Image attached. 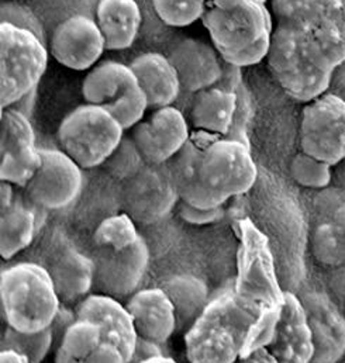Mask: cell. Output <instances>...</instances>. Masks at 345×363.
Here are the masks:
<instances>
[{"label": "cell", "instance_id": "42", "mask_svg": "<svg viewBox=\"0 0 345 363\" xmlns=\"http://www.w3.org/2000/svg\"><path fill=\"white\" fill-rule=\"evenodd\" d=\"M317 14L345 27V0H316Z\"/></svg>", "mask_w": 345, "mask_h": 363}, {"label": "cell", "instance_id": "31", "mask_svg": "<svg viewBox=\"0 0 345 363\" xmlns=\"http://www.w3.org/2000/svg\"><path fill=\"white\" fill-rule=\"evenodd\" d=\"M143 237L138 234L136 221L127 214H116L104 218L93 233L96 248L126 250L137 244Z\"/></svg>", "mask_w": 345, "mask_h": 363}, {"label": "cell", "instance_id": "6", "mask_svg": "<svg viewBox=\"0 0 345 363\" xmlns=\"http://www.w3.org/2000/svg\"><path fill=\"white\" fill-rule=\"evenodd\" d=\"M119 120L103 107L81 104L71 110L60 124L58 141L82 169H92L110 158L124 138Z\"/></svg>", "mask_w": 345, "mask_h": 363}, {"label": "cell", "instance_id": "27", "mask_svg": "<svg viewBox=\"0 0 345 363\" xmlns=\"http://www.w3.org/2000/svg\"><path fill=\"white\" fill-rule=\"evenodd\" d=\"M303 33L307 50L319 67L334 72L345 64V27L317 14Z\"/></svg>", "mask_w": 345, "mask_h": 363}, {"label": "cell", "instance_id": "36", "mask_svg": "<svg viewBox=\"0 0 345 363\" xmlns=\"http://www.w3.org/2000/svg\"><path fill=\"white\" fill-rule=\"evenodd\" d=\"M280 307L282 304H265L259 308L258 315L256 317L248 330L241 357L250 355L257 350L269 347L275 337L276 325L280 317Z\"/></svg>", "mask_w": 345, "mask_h": 363}, {"label": "cell", "instance_id": "28", "mask_svg": "<svg viewBox=\"0 0 345 363\" xmlns=\"http://www.w3.org/2000/svg\"><path fill=\"white\" fill-rule=\"evenodd\" d=\"M172 300L177 327L193 325L209 304V290L204 281L190 274L170 277L161 286Z\"/></svg>", "mask_w": 345, "mask_h": 363}, {"label": "cell", "instance_id": "22", "mask_svg": "<svg viewBox=\"0 0 345 363\" xmlns=\"http://www.w3.org/2000/svg\"><path fill=\"white\" fill-rule=\"evenodd\" d=\"M151 108L172 106L182 89L177 72L168 57L160 52H146L130 64Z\"/></svg>", "mask_w": 345, "mask_h": 363}, {"label": "cell", "instance_id": "15", "mask_svg": "<svg viewBox=\"0 0 345 363\" xmlns=\"http://www.w3.org/2000/svg\"><path fill=\"white\" fill-rule=\"evenodd\" d=\"M136 145L148 164L163 165L173 158L190 141V131L183 113L173 107H160L133 128Z\"/></svg>", "mask_w": 345, "mask_h": 363}, {"label": "cell", "instance_id": "50", "mask_svg": "<svg viewBox=\"0 0 345 363\" xmlns=\"http://www.w3.org/2000/svg\"><path fill=\"white\" fill-rule=\"evenodd\" d=\"M138 363H177L175 359H172L170 355H160V357H154L150 359H146L143 362Z\"/></svg>", "mask_w": 345, "mask_h": 363}, {"label": "cell", "instance_id": "4", "mask_svg": "<svg viewBox=\"0 0 345 363\" xmlns=\"http://www.w3.org/2000/svg\"><path fill=\"white\" fill-rule=\"evenodd\" d=\"M0 108H9L35 91L48 65L43 38L31 28L0 24Z\"/></svg>", "mask_w": 345, "mask_h": 363}, {"label": "cell", "instance_id": "16", "mask_svg": "<svg viewBox=\"0 0 345 363\" xmlns=\"http://www.w3.org/2000/svg\"><path fill=\"white\" fill-rule=\"evenodd\" d=\"M313 335L312 363H337L345 355V313L329 293L310 290L300 297Z\"/></svg>", "mask_w": 345, "mask_h": 363}, {"label": "cell", "instance_id": "32", "mask_svg": "<svg viewBox=\"0 0 345 363\" xmlns=\"http://www.w3.org/2000/svg\"><path fill=\"white\" fill-rule=\"evenodd\" d=\"M310 247L320 265L330 269L345 265V237L333 221H323L314 227Z\"/></svg>", "mask_w": 345, "mask_h": 363}, {"label": "cell", "instance_id": "33", "mask_svg": "<svg viewBox=\"0 0 345 363\" xmlns=\"http://www.w3.org/2000/svg\"><path fill=\"white\" fill-rule=\"evenodd\" d=\"M333 168V165L300 151L292 158L289 172L292 179L299 186L313 190H323L330 187L334 181Z\"/></svg>", "mask_w": 345, "mask_h": 363}, {"label": "cell", "instance_id": "10", "mask_svg": "<svg viewBox=\"0 0 345 363\" xmlns=\"http://www.w3.org/2000/svg\"><path fill=\"white\" fill-rule=\"evenodd\" d=\"M84 187L82 168L62 150L41 148V165L26 184L27 199L41 210L71 206Z\"/></svg>", "mask_w": 345, "mask_h": 363}, {"label": "cell", "instance_id": "7", "mask_svg": "<svg viewBox=\"0 0 345 363\" xmlns=\"http://www.w3.org/2000/svg\"><path fill=\"white\" fill-rule=\"evenodd\" d=\"M82 96L89 104L103 107L113 114L124 130L141 123L150 108L131 67L110 60L90 69L82 84Z\"/></svg>", "mask_w": 345, "mask_h": 363}, {"label": "cell", "instance_id": "8", "mask_svg": "<svg viewBox=\"0 0 345 363\" xmlns=\"http://www.w3.org/2000/svg\"><path fill=\"white\" fill-rule=\"evenodd\" d=\"M200 172L204 184L224 200L251 190L258 177L248 144L226 137L204 141Z\"/></svg>", "mask_w": 345, "mask_h": 363}, {"label": "cell", "instance_id": "44", "mask_svg": "<svg viewBox=\"0 0 345 363\" xmlns=\"http://www.w3.org/2000/svg\"><path fill=\"white\" fill-rule=\"evenodd\" d=\"M234 363H279L268 348H261L250 355L240 357Z\"/></svg>", "mask_w": 345, "mask_h": 363}, {"label": "cell", "instance_id": "1", "mask_svg": "<svg viewBox=\"0 0 345 363\" xmlns=\"http://www.w3.org/2000/svg\"><path fill=\"white\" fill-rule=\"evenodd\" d=\"M202 21L229 65L253 67L266 58L275 30L266 0H207Z\"/></svg>", "mask_w": 345, "mask_h": 363}, {"label": "cell", "instance_id": "18", "mask_svg": "<svg viewBox=\"0 0 345 363\" xmlns=\"http://www.w3.org/2000/svg\"><path fill=\"white\" fill-rule=\"evenodd\" d=\"M279 363H312L314 344L312 330L300 298L293 293H283L280 317L275 337L268 347Z\"/></svg>", "mask_w": 345, "mask_h": 363}, {"label": "cell", "instance_id": "43", "mask_svg": "<svg viewBox=\"0 0 345 363\" xmlns=\"http://www.w3.org/2000/svg\"><path fill=\"white\" fill-rule=\"evenodd\" d=\"M327 286L329 294L334 298V301L344 310L345 313V265L330 271Z\"/></svg>", "mask_w": 345, "mask_h": 363}, {"label": "cell", "instance_id": "34", "mask_svg": "<svg viewBox=\"0 0 345 363\" xmlns=\"http://www.w3.org/2000/svg\"><path fill=\"white\" fill-rule=\"evenodd\" d=\"M275 26L306 30L317 17L316 0H269Z\"/></svg>", "mask_w": 345, "mask_h": 363}, {"label": "cell", "instance_id": "38", "mask_svg": "<svg viewBox=\"0 0 345 363\" xmlns=\"http://www.w3.org/2000/svg\"><path fill=\"white\" fill-rule=\"evenodd\" d=\"M179 217L192 224V225H209L213 223H217L224 216V207H213V208H204V207H196L185 201H179L177 207Z\"/></svg>", "mask_w": 345, "mask_h": 363}, {"label": "cell", "instance_id": "3", "mask_svg": "<svg viewBox=\"0 0 345 363\" xmlns=\"http://www.w3.org/2000/svg\"><path fill=\"white\" fill-rule=\"evenodd\" d=\"M256 317L234 296L224 294L210 301L186 335L189 362H236Z\"/></svg>", "mask_w": 345, "mask_h": 363}, {"label": "cell", "instance_id": "26", "mask_svg": "<svg viewBox=\"0 0 345 363\" xmlns=\"http://www.w3.org/2000/svg\"><path fill=\"white\" fill-rule=\"evenodd\" d=\"M37 208L40 207L28 199L24 201L16 196L11 206L1 210L0 257L3 259H11L34 241L38 230Z\"/></svg>", "mask_w": 345, "mask_h": 363}, {"label": "cell", "instance_id": "46", "mask_svg": "<svg viewBox=\"0 0 345 363\" xmlns=\"http://www.w3.org/2000/svg\"><path fill=\"white\" fill-rule=\"evenodd\" d=\"M0 363H30L21 355L14 351H1L0 352Z\"/></svg>", "mask_w": 345, "mask_h": 363}, {"label": "cell", "instance_id": "5", "mask_svg": "<svg viewBox=\"0 0 345 363\" xmlns=\"http://www.w3.org/2000/svg\"><path fill=\"white\" fill-rule=\"evenodd\" d=\"M266 61L280 88L297 101L309 103L332 86L333 72L316 64L303 30L275 26Z\"/></svg>", "mask_w": 345, "mask_h": 363}, {"label": "cell", "instance_id": "21", "mask_svg": "<svg viewBox=\"0 0 345 363\" xmlns=\"http://www.w3.org/2000/svg\"><path fill=\"white\" fill-rule=\"evenodd\" d=\"M204 141L190 138L185 148L168 162L179 199L196 207L213 208L224 206L227 200L213 193L203 182L200 162Z\"/></svg>", "mask_w": 345, "mask_h": 363}, {"label": "cell", "instance_id": "39", "mask_svg": "<svg viewBox=\"0 0 345 363\" xmlns=\"http://www.w3.org/2000/svg\"><path fill=\"white\" fill-rule=\"evenodd\" d=\"M345 203V191L340 187H327L320 190V194L314 200V210L319 217V223L330 221L337 208Z\"/></svg>", "mask_w": 345, "mask_h": 363}, {"label": "cell", "instance_id": "37", "mask_svg": "<svg viewBox=\"0 0 345 363\" xmlns=\"http://www.w3.org/2000/svg\"><path fill=\"white\" fill-rule=\"evenodd\" d=\"M147 164L134 140L124 137L117 150L104 162V167L113 178L126 182L137 175Z\"/></svg>", "mask_w": 345, "mask_h": 363}, {"label": "cell", "instance_id": "23", "mask_svg": "<svg viewBox=\"0 0 345 363\" xmlns=\"http://www.w3.org/2000/svg\"><path fill=\"white\" fill-rule=\"evenodd\" d=\"M96 21L110 51L130 48L138 37L143 14L137 0H99Z\"/></svg>", "mask_w": 345, "mask_h": 363}, {"label": "cell", "instance_id": "9", "mask_svg": "<svg viewBox=\"0 0 345 363\" xmlns=\"http://www.w3.org/2000/svg\"><path fill=\"white\" fill-rule=\"evenodd\" d=\"M303 152L333 167L345 161V100L324 93L306 103L299 130Z\"/></svg>", "mask_w": 345, "mask_h": 363}, {"label": "cell", "instance_id": "11", "mask_svg": "<svg viewBox=\"0 0 345 363\" xmlns=\"http://www.w3.org/2000/svg\"><path fill=\"white\" fill-rule=\"evenodd\" d=\"M180 201L168 164H147L137 175L124 182L126 213L138 223L155 224L170 216Z\"/></svg>", "mask_w": 345, "mask_h": 363}, {"label": "cell", "instance_id": "30", "mask_svg": "<svg viewBox=\"0 0 345 363\" xmlns=\"http://www.w3.org/2000/svg\"><path fill=\"white\" fill-rule=\"evenodd\" d=\"M102 341L103 330L97 323L77 317L64 331L57 350L71 358L87 361Z\"/></svg>", "mask_w": 345, "mask_h": 363}, {"label": "cell", "instance_id": "29", "mask_svg": "<svg viewBox=\"0 0 345 363\" xmlns=\"http://www.w3.org/2000/svg\"><path fill=\"white\" fill-rule=\"evenodd\" d=\"M55 344L53 328L38 333H20L6 327L1 338V351H14L30 363H43Z\"/></svg>", "mask_w": 345, "mask_h": 363}, {"label": "cell", "instance_id": "47", "mask_svg": "<svg viewBox=\"0 0 345 363\" xmlns=\"http://www.w3.org/2000/svg\"><path fill=\"white\" fill-rule=\"evenodd\" d=\"M330 221H333L336 224V227L341 231V234L345 237V203L337 208V211L334 213V216Z\"/></svg>", "mask_w": 345, "mask_h": 363}, {"label": "cell", "instance_id": "25", "mask_svg": "<svg viewBox=\"0 0 345 363\" xmlns=\"http://www.w3.org/2000/svg\"><path fill=\"white\" fill-rule=\"evenodd\" d=\"M237 110V96L224 88H209L195 93L192 123L195 128L212 138L226 137Z\"/></svg>", "mask_w": 345, "mask_h": 363}, {"label": "cell", "instance_id": "41", "mask_svg": "<svg viewBox=\"0 0 345 363\" xmlns=\"http://www.w3.org/2000/svg\"><path fill=\"white\" fill-rule=\"evenodd\" d=\"M160 355H170L167 344L138 337L137 342H136L134 354L131 357L130 363L143 362L146 359H150V358H154V357H160Z\"/></svg>", "mask_w": 345, "mask_h": 363}, {"label": "cell", "instance_id": "2", "mask_svg": "<svg viewBox=\"0 0 345 363\" xmlns=\"http://www.w3.org/2000/svg\"><path fill=\"white\" fill-rule=\"evenodd\" d=\"M1 315L6 325L20 333H38L50 328L61 308L48 269L21 262L1 271Z\"/></svg>", "mask_w": 345, "mask_h": 363}, {"label": "cell", "instance_id": "40", "mask_svg": "<svg viewBox=\"0 0 345 363\" xmlns=\"http://www.w3.org/2000/svg\"><path fill=\"white\" fill-rule=\"evenodd\" d=\"M87 363H130L126 352L110 341H102L100 345L93 351L87 359Z\"/></svg>", "mask_w": 345, "mask_h": 363}, {"label": "cell", "instance_id": "24", "mask_svg": "<svg viewBox=\"0 0 345 363\" xmlns=\"http://www.w3.org/2000/svg\"><path fill=\"white\" fill-rule=\"evenodd\" d=\"M50 276L64 303L82 301L94 289V262L85 254L68 248L50 265Z\"/></svg>", "mask_w": 345, "mask_h": 363}, {"label": "cell", "instance_id": "12", "mask_svg": "<svg viewBox=\"0 0 345 363\" xmlns=\"http://www.w3.org/2000/svg\"><path fill=\"white\" fill-rule=\"evenodd\" d=\"M0 179L26 187L41 165V148L37 147L35 133L28 117L18 108H3Z\"/></svg>", "mask_w": 345, "mask_h": 363}, {"label": "cell", "instance_id": "14", "mask_svg": "<svg viewBox=\"0 0 345 363\" xmlns=\"http://www.w3.org/2000/svg\"><path fill=\"white\" fill-rule=\"evenodd\" d=\"M50 50L62 67L72 71H87L97 65L107 47L96 20L74 14L55 27Z\"/></svg>", "mask_w": 345, "mask_h": 363}, {"label": "cell", "instance_id": "20", "mask_svg": "<svg viewBox=\"0 0 345 363\" xmlns=\"http://www.w3.org/2000/svg\"><path fill=\"white\" fill-rule=\"evenodd\" d=\"M75 314L97 323L103 330V340L117 344L131 361L138 334L126 306L114 297L93 293L77 304Z\"/></svg>", "mask_w": 345, "mask_h": 363}, {"label": "cell", "instance_id": "35", "mask_svg": "<svg viewBox=\"0 0 345 363\" xmlns=\"http://www.w3.org/2000/svg\"><path fill=\"white\" fill-rule=\"evenodd\" d=\"M154 10L163 23L171 27H187L202 20L207 0H153Z\"/></svg>", "mask_w": 345, "mask_h": 363}, {"label": "cell", "instance_id": "48", "mask_svg": "<svg viewBox=\"0 0 345 363\" xmlns=\"http://www.w3.org/2000/svg\"><path fill=\"white\" fill-rule=\"evenodd\" d=\"M334 181H336V186L345 191V162H341L336 167Z\"/></svg>", "mask_w": 345, "mask_h": 363}, {"label": "cell", "instance_id": "19", "mask_svg": "<svg viewBox=\"0 0 345 363\" xmlns=\"http://www.w3.org/2000/svg\"><path fill=\"white\" fill-rule=\"evenodd\" d=\"M126 307L138 337L167 344L177 328L172 300L161 286L138 290Z\"/></svg>", "mask_w": 345, "mask_h": 363}, {"label": "cell", "instance_id": "17", "mask_svg": "<svg viewBox=\"0 0 345 363\" xmlns=\"http://www.w3.org/2000/svg\"><path fill=\"white\" fill-rule=\"evenodd\" d=\"M172 62L182 89L190 93L217 86L224 75L221 55L213 44L199 38H183L167 55Z\"/></svg>", "mask_w": 345, "mask_h": 363}, {"label": "cell", "instance_id": "45", "mask_svg": "<svg viewBox=\"0 0 345 363\" xmlns=\"http://www.w3.org/2000/svg\"><path fill=\"white\" fill-rule=\"evenodd\" d=\"M16 191H14V184L9 182H1L0 186V207L1 210H6L7 207L11 206V203L16 199Z\"/></svg>", "mask_w": 345, "mask_h": 363}, {"label": "cell", "instance_id": "49", "mask_svg": "<svg viewBox=\"0 0 345 363\" xmlns=\"http://www.w3.org/2000/svg\"><path fill=\"white\" fill-rule=\"evenodd\" d=\"M54 363H87V361H81V359H75L68 357L67 354H64L61 350H57L55 352V359Z\"/></svg>", "mask_w": 345, "mask_h": 363}, {"label": "cell", "instance_id": "13", "mask_svg": "<svg viewBox=\"0 0 345 363\" xmlns=\"http://www.w3.org/2000/svg\"><path fill=\"white\" fill-rule=\"evenodd\" d=\"M94 290L114 298L131 297L138 291L150 265V250L144 238L126 250L96 248Z\"/></svg>", "mask_w": 345, "mask_h": 363}]
</instances>
